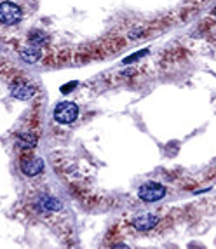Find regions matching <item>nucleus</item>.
Segmentation results:
<instances>
[{
  "label": "nucleus",
  "mask_w": 216,
  "mask_h": 249,
  "mask_svg": "<svg viewBox=\"0 0 216 249\" xmlns=\"http://www.w3.org/2000/svg\"><path fill=\"white\" fill-rule=\"evenodd\" d=\"M32 209L38 214H58V213H63L65 204L59 197L53 194L38 192L32 197Z\"/></svg>",
  "instance_id": "nucleus-1"
},
{
  "label": "nucleus",
  "mask_w": 216,
  "mask_h": 249,
  "mask_svg": "<svg viewBox=\"0 0 216 249\" xmlns=\"http://www.w3.org/2000/svg\"><path fill=\"white\" fill-rule=\"evenodd\" d=\"M19 171L26 178H35L46 171V162L34 152H23L19 157Z\"/></svg>",
  "instance_id": "nucleus-2"
},
{
  "label": "nucleus",
  "mask_w": 216,
  "mask_h": 249,
  "mask_svg": "<svg viewBox=\"0 0 216 249\" xmlns=\"http://www.w3.org/2000/svg\"><path fill=\"white\" fill-rule=\"evenodd\" d=\"M77 117H79V107L73 101H61L53 110V119L61 125L73 124Z\"/></svg>",
  "instance_id": "nucleus-3"
},
{
  "label": "nucleus",
  "mask_w": 216,
  "mask_h": 249,
  "mask_svg": "<svg viewBox=\"0 0 216 249\" xmlns=\"http://www.w3.org/2000/svg\"><path fill=\"white\" fill-rule=\"evenodd\" d=\"M167 196V188L159 181H145L138 188V197L143 202H159Z\"/></svg>",
  "instance_id": "nucleus-4"
},
{
  "label": "nucleus",
  "mask_w": 216,
  "mask_h": 249,
  "mask_svg": "<svg viewBox=\"0 0 216 249\" xmlns=\"http://www.w3.org/2000/svg\"><path fill=\"white\" fill-rule=\"evenodd\" d=\"M9 89H11V96L14 100L19 101H30L37 92L34 84H30L26 79H14L9 84Z\"/></svg>",
  "instance_id": "nucleus-5"
},
{
  "label": "nucleus",
  "mask_w": 216,
  "mask_h": 249,
  "mask_svg": "<svg viewBox=\"0 0 216 249\" xmlns=\"http://www.w3.org/2000/svg\"><path fill=\"white\" fill-rule=\"evenodd\" d=\"M159 225H161V218L157 214H154V213H143V214L133 218V221H131V227L138 233L154 232Z\"/></svg>",
  "instance_id": "nucleus-6"
},
{
  "label": "nucleus",
  "mask_w": 216,
  "mask_h": 249,
  "mask_svg": "<svg viewBox=\"0 0 216 249\" xmlns=\"http://www.w3.org/2000/svg\"><path fill=\"white\" fill-rule=\"evenodd\" d=\"M21 18H23V11H21L19 5L11 2V0H4L2 2V5H0V21H2V25H14Z\"/></svg>",
  "instance_id": "nucleus-7"
},
{
  "label": "nucleus",
  "mask_w": 216,
  "mask_h": 249,
  "mask_svg": "<svg viewBox=\"0 0 216 249\" xmlns=\"http://www.w3.org/2000/svg\"><path fill=\"white\" fill-rule=\"evenodd\" d=\"M38 143V133H34L32 129L28 131H19L16 134V146L23 152H34Z\"/></svg>",
  "instance_id": "nucleus-8"
},
{
  "label": "nucleus",
  "mask_w": 216,
  "mask_h": 249,
  "mask_svg": "<svg viewBox=\"0 0 216 249\" xmlns=\"http://www.w3.org/2000/svg\"><path fill=\"white\" fill-rule=\"evenodd\" d=\"M19 58L23 59L25 63H30V65L38 63L42 59V47L28 44V46L23 47V49L19 51Z\"/></svg>",
  "instance_id": "nucleus-9"
},
{
  "label": "nucleus",
  "mask_w": 216,
  "mask_h": 249,
  "mask_svg": "<svg viewBox=\"0 0 216 249\" xmlns=\"http://www.w3.org/2000/svg\"><path fill=\"white\" fill-rule=\"evenodd\" d=\"M47 42H49V35L42 28H34L28 34V44H32V46L42 47L44 44H47Z\"/></svg>",
  "instance_id": "nucleus-10"
},
{
  "label": "nucleus",
  "mask_w": 216,
  "mask_h": 249,
  "mask_svg": "<svg viewBox=\"0 0 216 249\" xmlns=\"http://www.w3.org/2000/svg\"><path fill=\"white\" fill-rule=\"evenodd\" d=\"M146 54H148V49H143V51H140V53L133 54V56H131V58H126V59H124V65H129V63L136 61V59L143 58V56H146Z\"/></svg>",
  "instance_id": "nucleus-11"
},
{
  "label": "nucleus",
  "mask_w": 216,
  "mask_h": 249,
  "mask_svg": "<svg viewBox=\"0 0 216 249\" xmlns=\"http://www.w3.org/2000/svg\"><path fill=\"white\" fill-rule=\"evenodd\" d=\"M75 88H77V82L73 80V82H68V86H63V88H61V92H63V94H67V92L73 91Z\"/></svg>",
  "instance_id": "nucleus-12"
},
{
  "label": "nucleus",
  "mask_w": 216,
  "mask_h": 249,
  "mask_svg": "<svg viewBox=\"0 0 216 249\" xmlns=\"http://www.w3.org/2000/svg\"><path fill=\"white\" fill-rule=\"evenodd\" d=\"M110 249H131L129 246H126V244H122V242H119V244H113Z\"/></svg>",
  "instance_id": "nucleus-13"
},
{
  "label": "nucleus",
  "mask_w": 216,
  "mask_h": 249,
  "mask_svg": "<svg viewBox=\"0 0 216 249\" xmlns=\"http://www.w3.org/2000/svg\"><path fill=\"white\" fill-rule=\"evenodd\" d=\"M211 14H213V18H216V7L213 9V13H211Z\"/></svg>",
  "instance_id": "nucleus-14"
}]
</instances>
